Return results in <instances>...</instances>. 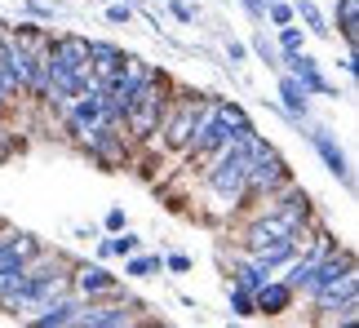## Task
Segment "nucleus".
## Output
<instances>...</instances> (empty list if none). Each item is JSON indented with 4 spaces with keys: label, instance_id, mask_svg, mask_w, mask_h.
I'll use <instances>...</instances> for the list:
<instances>
[{
    "label": "nucleus",
    "instance_id": "12",
    "mask_svg": "<svg viewBox=\"0 0 359 328\" xmlns=\"http://www.w3.org/2000/svg\"><path fill=\"white\" fill-rule=\"evenodd\" d=\"M80 306H85V297H76V293H62V297H53L49 306H40L32 320V328H72L80 320Z\"/></svg>",
    "mask_w": 359,
    "mask_h": 328
},
{
    "label": "nucleus",
    "instance_id": "18",
    "mask_svg": "<svg viewBox=\"0 0 359 328\" xmlns=\"http://www.w3.org/2000/svg\"><path fill=\"white\" fill-rule=\"evenodd\" d=\"M333 22H337L341 40H346V49H355V40H359V0H337Z\"/></svg>",
    "mask_w": 359,
    "mask_h": 328
},
{
    "label": "nucleus",
    "instance_id": "14",
    "mask_svg": "<svg viewBox=\"0 0 359 328\" xmlns=\"http://www.w3.org/2000/svg\"><path fill=\"white\" fill-rule=\"evenodd\" d=\"M271 275H275V271L262 266L257 257H248V253H236V257H231V284H240V289H248V293H257Z\"/></svg>",
    "mask_w": 359,
    "mask_h": 328
},
{
    "label": "nucleus",
    "instance_id": "33",
    "mask_svg": "<svg viewBox=\"0 0 359 328\" xmlns=\"http://www.w3.org/2000/svg\"><path fill=\"white\" fill-rule=\"evenodd\" d=\"M5 111H9V107H5V102H0V116H5Z\"/></svg>",
    "mask_w": 359,
    "mask_h": 328
},
{
    "label": "nucleus",
    "instance_id": "2",
    "mask_svg": "<svg viewBox=\"0 0 359 328\" xmlns=\"http://www.w3.org/2000/svg\"><path fill=\"white\" fill-rule=\"evenodd\" d=\"M293 182V169L284 164V156L275 151V146L262 138L253 151H248V177H244V204H257L275 196V191H284Z\"/></svg>",
    "mask_w": 359,
    "mask_h": 328
},
{
    "label": "nucleus",
    "instance_id": "32",
    "mask_svg": "<svg viewBox=\"0 0 359 328\" xmlns=\"http://www.w3.org/2000/svg\"><path fill=\"white\" fill-rule=\"evenodd\" d=\"M62 5H80V0H62Z\"/></svg>",
    "mask_w": 359,
    "mask_h": 328
},
{
    "label": "nucleus",
    "instance_id": "5",
    "mask_svg": "<svg viewBox=\"0 0 359 328\" xmlns=\"http://www.w3.org/2000/svg\"><path fill=\"white\" fill-rule=\"evenodd\" d=\"M62 120H67V129H72V138H76V142H85L93 129H102V125H107L102 89H76V93H72V102L62 107Z\"/></svg>",
    "mask_w": 359,
    "mask_h": 328
},
{
    "label": "nucleus",
    "instance_id": "16",
    "mask_svg": "<svg viewBox=\"0 0 359 328\" xmlns=\"http://www.w3.org/2000/svg\"><path fill=\"white\" fill-rule=\"evenodd\" d=\"M293 18L306 27V36H320V40H333V27H328V13L315 5V0H293Z\"/></svg>",
    "mask_w": 359,
    "mask_h": 328
},
{
    "label": "nucleus",
    "instance_id": "15",
    "mask_svg": "<svg viewBox=\"0 0 359 328\" xmlns=\"http://www.w3.org/2000/svg\"><path fill=\"white\" fill-rule=\"evenodd\" d=\"M124 62V49L111 45V40H89V71L107 85V76L116 71V67Z\"/></svg>",
    "mask_w": 359,
    "mask_h": 328
},
{
    "label": "nucleus",
    "instance_id": "17",
    "mask_svg": "<svg viewBox=\"0 0 359 328\" xmlns=\"http://www.w3.org/2000/svg\"><path fill=\"white\" fill-rule=\"evenodd\" d=\"M160 271H164L160 253H142V249H137V253L124 257V280H156Z\"/></svg>",
    "mask_w": 359,
    "mask_h": 328
},
{
    "label": "nucleus",
    "instance_id": "21",
    "mask_svg": "<svg viewBox=\"0 0 359 328\" xmlns=\"http://www.w3.org/2000/svg\"><path fill=\"white\" fill-rule=\"evenodd\" d=\"M248 53H257V58L266 62L271 71H280V45H275L266 32H253V40H248Z\"/></svg>",
    "mask_w": 359,
    "mask_h": 328
},
{
    "label": "nucleus",
    "instance_id": "11",
    "mask_svg": "<svg viewBox=\"0 0 359 328\" xmlns=\"http://www.w3.org/2000/svg\"><path fill=\"white\" fill-rule=\"evenodd\" d=\"M253 302H257V315H266V320H280V315H288L293 310V302H297V293H293V284H284L280 275H271L262 289L253 293Z\"/></svg>",
    "mask_w": 359,
    "mask_h": 328
},
{
    "label": "nucleus",
    "instance_id": "30",
    "mask_svg": "<svg viewBox=\"0 0 359 328\" xmlns=\"http://www.w3.org/2000/svg\"><path fill=\"white\" fill-rule=\"evenodd\" d=\"M18 146H22V142L13 138V133H5V129H0V164H5V160H9L13 151H18Z\"/></svg>",
    "mask_w": 359,
    "mask_h": 328
},
{
    "label": "nucleus",
    "instance_id": "6",
    "mask_svg": "<svg viewBox=\"0 0 359 328\" xmlns=\"http://www.w3.org/2000/svg\"><path fill=\"white\" fill-rule=\"evenodd\" d=\"M137 324V302L129 297H93V302L80 306L76 328H133Z\"/></svg>",
    "mask_w": 359,
    "mask_h": 328
},
{
    "label": "nucleus",
    "instance_id": "4",
    "mask_svg": "<svg viewBox=\"0 0 359 328\" xmlns=\"http://www.w3.org/2000/svg\"><path fill=\"white\" fill-rule=\"evenodd\" d=\"M204 93H191L182 85H173L169 93V107H164V116H160V146L164 151H177L182 156L187 151V138H191V125H196V107H200Z\"/></svg>",
    "mask_w": 359,
    "mask_h": 328
},
{
    "label": "nucleus",
    "instance_id": "26",
    "mask_svg": "<svg viewBox=\"0 0 359 328\" xmlns=\"http://www.w3.org/2000/svg\"><path fill=\"white\" fill-rule=\"evenodd\" d=\"M191 257L187 253H164V271H169V275H191Z\"/></svg>",
    "mask_w": 359,
    "mask_h": 328
},
{
    "label": "nucleus",
    "instance_id": "7",
    "mask_svg": "<svg viewBox=\"0 0 359 328\" xmlns=\"http://www.w3.org/2000/svg\"><path fill=\"white\" fill-rule=\"evenodd\" d=\"M67 284H72L76 297H85V302H93V297H120V275H111L102 262H76L72 271H67Z\"/></svg>",
    "mask_w": 359,
    "mask_h": 328
},
{
    "label": "nucleus",
    "instance_id": "27",
    "mask_svg": "<svg viewBox=\"0 0 359 328\" xmlns=\"http://www.w3.org/2000/svg\"><path fill=\"white\" fill-rule=\"evenodd\" d=\"M124 226H129V213H124L120 204H111V209H107V217H102V231L111 235V231H124Z\"/></svg>",
    "mask_w": 359,
    "mask_h": 328
},
{
    "label": "nucleus",
    "instance_id": "3",
    "mask_svg": "<svg viewBox=\"0 0 359 328\" xmlns=\"http://www.w3.org/2000/svg\"><path fill=\"white\" fill-rule=\"evenodd\" d=\"M311 306H315V324H351L359 315V266H351L328 289L311 293Z\"/></svg>",
    "mask_w": 359,
    "mask_h": 328
},
{
    "label": "nucleus",
    "instance_id": "35",
    "mask_svg": "<svg viewBox=\"0 0 359 328\" xmlns=\"http://www.w3.org/2000/svg\"><path fill=\"white\" fill-rule=\"evenodd\" d=\"M98 5H107V0H98Z\"/></svg>",
    "mask_w": 359,
    "mask_h": 328
},
{
    "label": "nucleus",
    "instance_id": "24",
    "mask_svg": "<svg viewBox=\"0 0 359 328\" xmlns=\"http://www.w3.org/2000/svg\"><path fill=\"white\" fill-rule=\"evenodd\" d=\"M18 98H22L18 80H13V76H9V67L0 62V102H5V107H13V102H18Z\"/></svg>",
    "mask_w": 359,
    "mask_h": 328
},
{
    "label": "nucleus",
    "instance_id": "28",
    "mask_svg": "<svg viewBox=\"0 0 359 328\" xmlns=\"http://www.w3.org/2000/svg\"><path fill=\"white\" fill-rule=\"evenodd\" d=\"M226 62H231V67H244V62H248V45H244V40H231V36H226Z\"/></svg>",
    "mask_w": 359,
    "mask_h": 328
},
{
    "label": "nucleus",
    "instance_id": "22",
    "mask_svg": "<svg viewBox=\"0 0 359 328\" xmlns=\"http://www.w3.org/2000/svg\"><path fill=\"white\" fill-rule=\"evenodd\" d=\"M107 249H111V257H129V253H137L142 249V235H137V231H111V235H107Z\"/></svg>",
    "mask_w": 359,
    "mask_h": 328
},
{
    "label": "nucleus",
    "instance_id": "1",
    "mask_svg": "<svg viewBox=\"0 0 359 328\" xmlns=\"http://www.w3.org/2000/svg\"><path fill=\"white\" fill-rule=\"evenodd\" d=\"M169 93H173V80L151 67L147 80L137 85V93L129 98V107H124V133H129V142H147V146L156 142V129H160L164 107H169Z\"/></svg>",
    "mask_w": 359,
    "mask_h": 328
},
{
    "label": "nucleus",
    "instance_id": "20",
    "mask_svg": "<svg viewBox=\"0 0 359 328\" xmlns=\"http://www.w3.org/2000/svg\"><path fill=\"white\" fill-rule=\"evenodd\" d=\"M275 45H280V58H284V53H297V49H306V27H297V22H284V27H275Z\"/></svg>",
    "mask_w": 359,
    "mask_h": 328
},
{
    "label": "nucleus",
    "instance_id": "19",
    "mask_svg": "<svg viewBox=\"0 0 359 328\" xmlns=\"http://www.w3.org/2000/svg\"><path fill=\"white\" fill-rule=\"evenodd\" d=\"M226 302H231V315H236V320H257V302H253V293L240 289V284H231V280H226Z\"/></svg>",
    "mask_w": 359,
    "mask_h": 328
},
{
    "label": "nucleus",
    "instance_id": "9",
    "mask_svg": "<svg viewBox=\"0 0 359 328\" xmlns=\"http://www.w3.org/2000/svg\"><path fill=\"white\" fill-rule=\"evenodd\" d=\"M275 111L284 120H293V125H306L311 120V93H306V85H302L297 76L275 71Z\"/></svg>",
    "mask_w": 359,
    "mask_h": 328
},
{
    "label": "nucleus",
    "instance_id": "13",
    "mask_svg": "<svg viewBox=\"0 0 359 328\" xmlns=\"http://www.w3.org/2000/svg\"><path fill=\"white\" fill-rule=\"evenodd\" d=\"M49 53H53V62H62V67H72V71H80V67L89 62V36L58 32V36L49 40Z\"/></svg>",
    "mask_w": 359,
    "mask_h": 328
},
{
    "label": "nucleus",
    "instance_id": "10",
    "mask_svg": "<svg viewBox=\"0 0 359 328\" xmlns=\"http://www.w3.org/2000/svg\"><path fill=\"white\" fill-rule=\"evenodd\" d=\"M306 129H311L306 138H311V146H315V151H320L324 169L333 173V177H337V182L346 186V191H355V173H351V160H346V151L337 146V138H333V133H328L324 125H311V120H306Z\"/></svg>",
    "mask_w": 359,
    "mask_h": 328
},
{
    "label": "nucleus",
    "instance_id": "25",
    "mask_svg": "<svg viewBox=\"0 0 359 328\" xmlns=\"http://www.w3.org/2000/svg\"><path fill=\"white\" fill-rule=\"evenodd\" d=\"M22 9H27V18H36V22L58 18V5H45V0H22Z\"/></svg>",
    "mask_w": 359,
    "mask_h": 328
},
{
    "label": "nucleus",
    "instance_id": "23",
    "mask_svg": "<svg viewBox=\"0 0 359 328\" xmlns=\"http://www.w3.org/2000/svg\"><path fill=\"white\" fill-rule=\"evenodd\" d=\"M133 5H129V0H107V22H111V27H129L133 22Z\"/></svg>",
    "mask_w": 359,
    "mask_h": 328
},
{
    "label": "nucleus",
    "instance_id": "34",
    "mask_svg": "<svg viewBox=\"0 0 359 328\" xmlns=\"http://www.w3.org/2000/svg\"><path fill=\"white\" fill-rule=\"evenodd\" d=\"M147 5H156V0H147Z\"/></svg>",
    "mask_w": 359,
    "mask_h": 328
},
{
    "label": "nucleus",
    "instance_id": "8",
    "mask_svg": "<svg viewBox=\"0 0 359 328\" xmlns=\"http://www.w3.org/2000/svg\"><path fill=\"white\" fill-rule=\"evenodd\" d=\"M280 71L297 76L302 85H306V93H311V98H341V93H337V85H333V80H328V76L320 71V58H311L306 49H297V53H284V58H280Z\"/></svg>",
    "mask_w": 359,
    "mask_h": 328
},
{
    "label": "nucleus",
    "instance_id": "31",
    "mask_svg": "<svg viewBox=\"0 0 359 328\" xmlns=\"http://www.w3.org/2000/svg\"><path fill=\"white\" fill-rule=\"evenodd\" d=\"M236 5L248 13V18H253V22H262V9H266V5H262V0H236Z\"/></svg>",
    "mask_w": 359,
    "mask_h": 328
},
{
    "label": "nucleus",
    "instance_id": "29",
    "mask_svg": "<svg viewBox=\"0 0 359 328\" xmlns=\"http://www.w3.org/2000/svg\"><path fill=\"white\" fill-rule=\"evenodd\" d=\"M169 13H173V18L182 22V27H196V9H191L187 0H169Z\"/></svg>",
    "mask_w": 359,
    "mask_h": 328
}]
</instances>
